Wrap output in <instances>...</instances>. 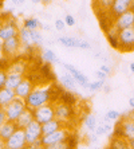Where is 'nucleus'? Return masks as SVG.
I'll use <instances>...</instances> for the list:
<instances>
[{
  "instance_id": "obj_1",
  "label": "nucleus",
  "mask_w": 134,
  "mask_h": 149,
  "mask_svg": "<svg viewBox=\"0 0 134 149\" xmlns=\"http://www.w3.org/2000/svg\"><path fill=\"white\" fill-rule=\"evenodd\" d=\"M52 86L47 85V86H40V85H35L34 90L31 91V94L26 98V105L27 109L34 111L35 109L44 106L48 104H54L52 101Z\"/></svg>"
},
{
  "instance_id": "obj_2",
  "label": "nucleus",
  "mask_w": 134,
  "mask_h": 149,
  "mask_svg": "<svg viewBox=\"0 0 134 149\" xmlns=\"http://www.w3.org/2000/svg\"><path fill=\"white\" fill-rule=\"evenodd\" d=\"M0 40H8L11 38H15L19 35V26L17 22L12 16H6L4 19H0Z\"/></svg>"
},
{
  "instance_id": "obj_3",
  "label": "nucleus",
  "mask_w": 134,
  "mask_h": 149,
  "mask_svg": "<svg viewBox=\"0 0 134 149\" xmlns=\"http://www.w3.org/2000/svg\"><path fill=\"white\" fill-rule=\"evenodd\" d=\"M27 109V105H26V101L20 100V98H15L10 105H8L6 109H3L4 114H6V118L7 121L10 122H16L19 120L22 114L24 113V110Z\"/></svg>"
},
{
  "instance_id": "obj_4",
  "label": "nucleus",
  "mask_w": 134,
  "mask_h": 149,
  "mask_svg": "<svg viewBox=\"0 0 134 149\" xmlns=\"http://www.w3.org/2000/svg\"><path fill=\"white\" fill-rule=\"evenodd\" d=\"M72 136L71 128L69 126H65V128L59 129L54 133H50V134H46L42 137V145L43 146H48V145H54V144H59V142H65Z\"/></svg>"
},
{
  "instance_id": "obj_5",
  "label": "nucleus",
  "mask_w": 134,
  "mask_h": 149,
  "mask_svg": "<svg viewBox=\"0 0 134 149\" xmlns=\"http://www.w3.org/2000/svg\"><path fill=\"white\" fill-rule=\"evenodd\" d=\"M118 39H119L118 51H121V52L134 51V27L119 31Z\"/></svg>"
},
{
  "instance_id": "obj_6",
  "label": "nucleus",
  "mask_w": 134,
  "mask_h": 149,
  "mask_svg": "<svg viewBox=\"0 0 134 149\" xmlns=\"http://www.w3.org/2000/svg\"><path fill=\"white\" fill-rule=\"evenodd\" d=\"M54 108H55V118L62 124L67 125L70 120L72 118V109L70 104H66L63 101H56L54 102Z\"/></svg>"
},
{
  "instance_id": "obj_7",
  "label": "nucleus",
  "mask_w": 134,
  "mask_h": 149,
  "mask_svg": "<svg viewBox=\"0 0 134 149\" xmlns=\"http://www.w3.org/2000/svg\"><path fill=\"white\" fill-rule=\"evenodd\" d=\"M34 118H35V121L39 122L40 125L54 120V118H55V108H54V104H48V105H44V106H40V108L35 109Z\"/></svg>"
},
{
  "instance_id": "obj_8",
  "label": "nucleus",
  "mask_w": 134,
  "mask_h": 149,
  "mask_svg": "<svg viewBox=\"0 0 134 149\" xmlns=\"http://www.w3.org/2000/svg\"><path fill=\"white\" fill-rule=\"evenodd\" d=\"M20 50L22 43L19 40V36H15V38H11L8 40L3 42V56H6L10 61L12 58H16Z\"/></svg>"
},
{
  "instance_id": "obj_9",
  "label": "nucleus",
  "mask_w": 134,
  "mask_h": 149,
  "mask_svg": "<svg viewBox=\"0 0 134 149\" xmlns=\"http://www.w3.org/2000/svg\"><path fill=\"white\" fill-rule=\"evenodd\" d=\"M118 128L121 130L122 139L125 140H130L134 139V118L131 117H121V120H118L115 122Z\"/></svg>"
},
{
  "instance_id": "obj_10",
  "label": "nucleus",
  "mask_w": 134,
  "mask_h": 149,
  "mask_svg": "<svg viewBox=\"0 0 134 149\" xmlns=\"http://www.w3.org/2000/svg\"><path fill=\"white\" fill-rule=\"evenodd\" d=\"M24 134H26V140H27L28 145L35 144V142H39L42 140V137H43L42 125L36 121H32L27 128L24 129Z\"/></svg>"
},
{
  "instance_id": "obj_11",
  "label": "nucleus",
  "mask_w": 134,
  "mask_h": 149,
  "mask_svg": "<svg viewBox=\"0 0 134 149\" xmlns=\"http://www.w3.org/2000/svg\"><path fill=\"white\" fill-rule=\"evenodd\" d=\"M58 42L62 46L67 47V49H81V50H90L91 49V45H90L87 40L74 38V36H59Z\"/></svg>"
},
{
  "instance_id": "obj_12",
  "label": "nucleus",
  "mask_w": 134,
  "mask_h": 149,
  "mask_svg": "<svg viewBox=\"0 0 134 149\" xmlns=\"http://www.w3.org/2000/svg\"><path fill=\"white\" fill-rule=\"evenodd\" d=\"M8 149H26L27 148V140L24 134V129H17L14 134L6 141Z\"/></svg>"
},
{
  "instance_id": "obj_13",
  "label": "nucleus",
  "mask_w": 134,
  "mask_h": 149,
  "mask_svg": "<svg viewBox=\"0 0 134 149\" xmlns=\"http://www.w3.org/2000/svg\"><path fill=\"white\" fill-rule=\"evenodd\" d=\"M113 26L117 28L118 31H122V30H126V28L134 27V11L129 10L127 12L121 15V16L115 17L113 20Z\"/></svg>"
},
{
  "instance_id": "obj_14",
  "label": "nucleus",
  "mask_w": 134,
  "mask_h": 149,
  "mask_svg": "<svg viewBox=\"0 0 134 149\" xmlns=\"http://www.w3.org/2000/svg\"><path fill=\"white\" fill-rule=\"evenodd\" d=\"M129 10H131V0H114L113 6H111L110 11H109V15L114 20L115 17L121 16Z\"/></svg>"
},
{
  "instance_id": "obj_15",
  "label": "nucleus",
  "mask_w": 134,
  "mask_h": 149,
  "mask_svg": "<svg viewBox=\"0 0 134 149\" xmlns=\"http://www.w3.org/2000/svg\"><path fill=\"white\" fill-rule=\"evenodd\" d=\"M63 67L69 71V74H71V77L76 81V83H79L83 89H87V87H89V83H90L89 78H87V75H85L81 70H78L74 65H71V63H66V62L63 63Z\"/></svg>"
},
{
  "instance_id": "obj_16",
  "label": "nucleus",
  "mask_w": 134,
  "mask_h": 149,
  "mask_svg": "<svg viewBox=\"0 0 134 149\" xmlns=\"http://www.w3.org/2000/svg\"><path fill=\"white\" fill-rule=\"evenodd\" d=\"M34 82H32L30 78H26L24 77V79L22 81V83L19 85V86L15 89V93H16V97L17 98H20V100H24L26 101V98L31 94V91L34 90Z\"/></svg>"
},
{
  "instance_id": "obj_17",
  "label": "nucleus",
  "mask_w": 134,
  "mask_h": 149,
  "mask_svg": "<svg viewBox=\"0 0 134 149\" xmlns=\"http://www.w3.org/2000/svg\"><path fill=\"white\" fill-rule=\"evenodd\" d=\"M23 79H24V74L7 71V81H6V86L4 87H8L11 90H15V89L22 83Z\"/></svg>"
},
{
  "instance_id": "obj_18",
  "label": "nucleus",
  "mask_w": 134,
  "mask_h": 149,
  "mask_svg": "<svg viewBox=\"0 0 134 149\" xmlns=\"http://www.w3.org/2000/svg\"><path fill=\"white\" fill-rule=\"evenodd\" d=\"M16 98V93L15 90H11L8 87H3L0 89V106L6 109L12 101Z\"/></svg>"
},
{
  "instance_id": "obj_19",
  "label": "nucleus",
  "mask_w": 134,
  "mask_h": 149,
  "mask_svg": "<svg viewBox=\"0 0 134 149\" xmlns=\"http://www.w3.org/2000/svg\"><path fill=\"white\" fill-rule=\"evenodd\" d=\"M19 40L22 43V47L24 49H34V42H32V36H31V31H28L27 28L20 27L19 30Z\"/></svg>"
},
{
  "instance_id": "obj_20",
  "label": "nucleus",
  "mask_w": 134,
  "mask_h": 149,
  "mask_svg": "<svg viewBox=\"0 0 134 149\" xmlns=\"http://www.w3.org/2000/svg\"><path fill=\"white\" fill-rule=\"evenodd\" d=\"M65 126H69V125L62 124V122L58 121L56 118H54V120H51V121H48V122H46V124L42 125V133H43V136L50 134V133L56 132V130L65 128Z\"/></svg>"
},
{
  "instance_id": "obj_21",
  "label": "nucleus",
  "mask_w": 134,
  "mask_h": 149,
  "mask_svg": "<svg viewBox=\"0 0 134 149\" xmlns=\"http://www.w3.org/2000/svg\"><path fill=\"white\" fill-rule=\"evenodd\" d=\"M32 121H35L34 111L30 110V109H26V110H24V113L20 116V117H19V120H17L15 124H16L17 129H26Z\"/></svg>"
},
{
  "instance_id": "obj_22",
  "label": "nucleus",
  "mask_w": 134,
  "mask_h": 149,
  "mask_svg": "<svg viewBox=\"0 0 134 149\" xmlns=\"http://www.w3.org/2000/svg\"><path fill=\"white\" fill-rule=\"evenodd\" d=\"M118 36H119V31L111 24L106 30V38L109 40V43H110V46L115 50H118V47H119V39H118Z\"/></svg>"
},
{
  "instance_id": "obj_23",
  "label": "nucleus",
  "mask_w": 134,
  "mask_h": 149,
  "mask_svg": "<svg viewBox=\"0 0 134 149\" xmlns=\"http://www.w3.org/2000/svg\"><path fill=\"white\" fill-rule=\"evenodd\" d=\"M16 130H17V126H16L15 122H10V121L4 122V125L0 128V137L7 141V140L10 139L11 136L14 134Z\"/></svg>"
},
{
  "instance_id": "obj_24",
  "label": "nucleus",
  "mask_w": 134,
  "mask_h": 149,
  "mask_svg": "<svg viewBox=\"0 0 134 149\" xmlns=\"http://www.w3.org/2000/svg\"><path fill=\"white\" fill-rule=\"evenodd\" d=\"M59 82H60L62 87H65L66 90H70V91L75 90L76 81L71 77V74L66 73V74H63V75H60V77H59Z\"/></svg>"
},
{
  "instance_id": "obj_25",
  "label": "nucleus",
  "mask_w": 134,
  "mask_h": 149,
  "mask_svg": "<svg viewBox=\"0 0 134 149\" xmlns=\"http://www.w3.org/2000/svg\"><path fill=\"white\" fill-rule=\"evenodd\" d=\"M107 149H130V148H129L127 140L119 139V137H114V139H111L109 141Z\"/></svg>"
},
{
  "instance_id": "obj_26",
  "label": "nucleus",
  "mask_w": 134,
  "mask_h": 149,
  "mask_svg": "<svg viewBox=\"0 0 134 149\" xmlns=\"http://www.w3.org/2000/svg\"><path fill=\"white\" fill-rule=\"evenodd\" d=\"M22 27L27 28L28 31H34V30L42 28V23L39 22L38 17H26V19H23V26Z\"/></svg>"
},
{
  "instance_id": "obj_27",
  "label": "nucleus",
  "mask_w": 134,
  "mask_h": 149,
  "mask_svg": "<svg viewBox=\"0 0 134 149\" xmlns=\"http://www.w3.org/2000/svg\"><path fill=\"white\" fill-rule=\"evenodd\" d=\"M74 140V136H71L67 141L65 142H59V144H54V145H48V146H44V149H75V145L76 142H71Z\"/></svg>"
},
{
  "instance_id": "obj_28",
  "label": "nucleus",
  "mask_w": 134,
  "mask_h": 149,
  "mask_svg": "<svg viewBox=\"0 0 134 149\" xmlns=\"http://www.w3.org/2000/svg\"><path fill=\"white\" fill-rule=\"evenodd\" d=\"M42 59H43L46 63H48V65H52V63H58L59 62V58L56 56V54L52 51L51 49H46V50L42 51Z\"/></svg>"
},
{
  "instance_id": "obj_29",
  "label": "nucleus",
  "mask_w": 134,
  "mask_h": 149,
  "mask_svg": "<svg viewBox=\"0 0 134 149\" xmlns=\"http://www.w3.org/2000/svg\"><path fill=\"white\" fill-rule=\"evenodd\" d=\"M113 129H114V128L111 126V124L102 121L101 124H98V126H97V129H95V132H94V134H97L98 137H99V136L109 134V133L113 132Z\"/></svg>"
},
{
  "instance_id": "obj_30",
  "label": "nucleus",
  "mask_w": 134,
  "mask_h": 149,
  "mask_svg": "<svg viewBox=\"0 0 134 149\" xmlns=\"http://www.w3.org/2000/svg\"><path fill=\"white\" fill-rule=\"evenodd\" d=\"M85 126H86L87 129H89L91 133H94L95 132V129H97V126H98V120H97V117L94 114H89V116H86L85 117Z\"/></svg>"
},
{
  "instance_id": "obj_31",
  "label": "nucleus",
  "mask_w": 134,
  "mask_h": 149,
  "mask_svg": "<svg viewBox=\"0 0 134 149\" xmlns=\"http://www.w3.org/2000/svg\"><path fill=\"white\" fill-rule=\"evenodd\" d=\"M121 117H122V114H121L118 110H109L106 114H105V117H103V121L105 122H109V121L117 122L118 120H121Z\"/></svg>"
},
{
  "instance_id": "obj_32",
  "label": "nucleus",
  "mask_w": 134,
  "mask_h": 149,
  "mask_svg": "<svg viewBox=\"0 0 134 149\" xmlns=\"http://www.w3.org/2000/svg\"><path fill=\"white\" fill-rule=\"evenodd\" d=\"M7 71L24 74V71H26V63L22 62V61H19V62H16V63H12V65H10V67H8Z\"/></svg>"
},
{
  "instance_id": "obj_33",
  "label": "nucleus",
  "mask_w": 134,
  "mask_h": 149,
  "mask_svg": "<svg viewBox=\"0 0 134 149\" xmlns=\"http://www.w3.org/2000/svg\"><path fill=\"white\" fill-rule=\"evenodd\" d=\"M31 36H32V42H34V46L35 47H38V46H40L42 43H43V35L40 34V31L39 30H34V31H31Z\"/></svg>"
},
{
  "instance_id": "obj_34",
  "label": "nucleus",
  "mask_w": 134,
  "mask_h": 149,
  "mask_svg": "<svg viewBox=\"0 0 134 149\" xmlns=\"http://www.w3.org/2000/svg\"><path fill=\"white\" fill-rule=\"evenodd\" d=\"M103 87H105V81H94V82H90L89 83L87 90H90V91H98V90H102Z\"/></svg>"
},
{
  "instance_id": "obj_35",
  "label": "nucleus",
  "mask_w": 134,
  "mask_h": 149,
  "mask_svg": "<svg viewBox=\"0 0 134 149\" xmlns=\"http://www.w3.org/2000/svg\"><path fill=\"white\" fill-rule=\"evenodd\" d=\"M6 81H7V70L0 69V89L6 86Z\"/></svg>"
},
{
  "instance_id": "obj_36",
  "label": "nucleus",
  "mask_w": 134,
  "mask_h": 149,
  "mask_svg": "<svg viewBox=\"0 0 134 149\" xmlns=\"http://www.w3.org/2000/svg\"><path fill=\"white\" fill-rule=\"evenodd\" d=\"M63 20H65L66 26H69V27H72V26H75V23H76L75 17L72 16V15H66Z\"/></svg>"
},
{
  "instance_id": "obj_37",
  "label": "nucleus",
  "mask_w": 134,
  "mask_h": 149,
  "mask_svg": "<svg viewBox=\"0 0 134 149\" xmlns=\"http://www.w3.org/2000/svg\"><path fill=\"white\" fill-rule=\"evenodd\" d=\"M54 24H55V28L58 31H63L66 28V23H65V20H62V19H56Z\"/></svg>"
},
{
  "instance_id": "obj_38",
  "label": "nucleus",
  "mask_w": 134,
  "mask_h": 149,
  "mask_svg": "<svg viewBox=\"0 0 134 149\" xmlns=\"http://www.w3.org/2000/svg\"><path fill=\"white\" fill-rule=\"evenodd\" d=\"M95 77H97V81H106V78H107V75L103 71H101V70H98L95 73Z\"/></svg>"
},
{
  "instance_id": "obj_39",
  "label": "nucleus",
  "mask_w": 134,
  "mask_h": 149,
  "mask_svg": "<svg viewBox=\"0 0 134 149\" xmlns=\"http://www.w3.org/2000/svg\"><path fill=\"white\" fill-rule=\"evenodd\" d=\"M26 149H44V146L42 145V141L35 142V144H31V145H27Z\"/></svg>"
},
{
  "instance_id": "obj_40",
  "label": "nucleus",
  "mask_w": 134,
  "mask_h": 149,
  "mask_svg": "<svg viewBox=\"0 0 134 149\" xmlns=\"http://www.w3.org/2000/svg\"><path fill=\"white\" fill-rule=\"evenodd\" d=\"M99 70H101V71H103V73L106 74V75H109V74L111 73V67L107 66V65H101Z\"/></svg>"
},
{
  "instance_id": "obj_41",
  "label": "nucleus",
  "mask_w": 134,
  "mask_h": 149,
  "mask_svg": "<svg viewBox=\"0 0 134 149\" xmlns=\"http://www.w3.org/2000/svg\"><path fill=\"white\" fill-rule=\"evenodd\" d=\"M4 122H7V118H6V114H4V111L1 110L0 111V128L4 125Z\"/></svg>"
},
{
  "instance_id": "obj_42",
  "label": "nucleus",
  "mask_w": 134,
  "mask_h": 149,
  "mask_svg": "<svg viewBox=\"0 0 134 149\" xmlns=\"http://www.w3.org/2000/svg\"><path fill=\"white\" fill-rule=\"evenodd\" d=\"M89 139H90V142H94V144H95V142H98V136L94 134V133H93L91 136H90Z\"/></svg>"
},
{
  "instance_id": "obj_43",
  "label": "nucleus",
  "mask_w": 134,
  "mask_h": 149,
  "mask_svg": "<svg viewBox=\"0 0 134 149\" xmlns=\"http://www.w3.org/2000/svg\"><path fill=\"white\" fill-rule=\"evenodd\" d=\"M129 106H130L131 110H134V95H131V97L129 98Z\"/></svg>"
},
{
  "instance_id": "obj_44",
  "label": "nucleus",
  "mask_w": 134,
  "mask_h": 149,
  "mask_svg": "<svg viewBox=\"0 0 134 149\" xmlns=\"http://www.w3.org/2000/svg\"><path fill=\"white\" fill-rule=\"evenodd\" d=\"M7 148V144H6V140H3L0 137V149H6Z\"/></svg>"
},
{
  "instance_id": "obj_45",
  "label": "nucleus",
  "mask_w": 134,
  "mask_h": 149,
  "mask_svg": "<svg viewBox=\"0 0 134 149\" xmlns=\"http://www.w3.org/2000/svg\"><path fill=\"white\" fill-rule=\"evenodd\" d=\"M127 144H129V148L130 149H134V139L127 140Z\"/></svg>"
},
{
  "instance_id": "obj_46",
  "label": "nucleus",
  "mask_w": 134,
  "mask_h": 149,
  "mask_svg": "<svg viewBox=\"0 0 134 149\" xmlns=\"http://www.w3.org/2000/svg\"><path fill=\"white\" fill-rule=\"evenodd\" d=\"M102 90L105 91V93H107V94H109V93H110V91H111V89H110V86H107V85H105V87H103Z\"/></svg>"
},
{
  "instance_id": "obj_47",
  "label": "nucleus",
  "mask_w": 134,
  "mask_h": 149,
  "mask_svg": "<svg viewBox=\"0 0 134 149\" xmlns=\"http://www.w3.org/2000/svg\"><path fill=\"white\" fill-rule=\"evenodd\" d=\"M0 58H3V40H0Z\"/></svg>"
},
{
  "instance_id": "obj_48",
  "label": "nucleus",
  "mask_w": 134,
  "mask_h": 149,
  "mask_svg": "<svg viewBox=\"0 0 134 149\" xmlns=\"http://www.w3.org/2000/svg\"><path fill=\"white\" fill-rule=\"evenodd\" d=\"M129 69H130V71L134 74V62H131L130 65H129Z\"/></svg>"
},
{
  "instance_id": "obj_49",
  "label": "nucleus",
  "mask_w": 134,
  "mask_h": 149,
  "mask_svg": "<svg viewBox=\"0 0 134 149\" xmlns=\"http://www.w3.org/2000/svg\"><path fill=\"white\" fill-rule=\"evenodd\" d=\"M42 28H43L44 31H48V30H50V26L48 24H42Z\"/></svg>"
},
{
  "instance_id": "obj_50",
  "label": "nucleus",
  "mask_w": 134,
  "mask_h": 149,
  "mask_svg": "<svg viewBox=\"0 0 134 149\" xmlns=\"http://www.w3.org/2000/svg\"><path fill=\"white\" fill-rule=\"evenodd\" d=\"M131 10L134 11V0H131Z\"/></svg>"
},
{
  "instance_id": "obj_51",
  "label": "nucleus",
  "mask_w": 134,
  "mask_h": 149,
  "mask_svg": "<svg viewBox=\"0 0 134 149\" xmlns=\"http://www.w3.org/2000/svg\"><path fill=\"white\" fill-rule=\"evenodd\" d=\"M1 110H3V108H1V106H0V111H1Z\"/></svg>"
},
{
  "instance_id": "obj_52",
  "label": "nucleus",
  "mask_w": 134,
  "mask_h": 149,
  "mask_svg": "<svg viewBox=\"0 0 134 149\" xmlns=\"http://www.w3.org/2000/svg\"><path fill=\"white\" fill-rule=\"evenodd\" d=\"M95 149H103V148H95Z\"/></svg>"
},
{
  "instance_id": "obj_53",
  "label": "nucleus",
  "mask_w": 134,
  "mask_h": 149,
  "mask_svg": "<svg viewBox=\"0 0 134 149\" xmlns=\"http://www.w3.org/2000/svg\"><path fill=\"white\" fill-rule=\"evenodd\" d=\"M133 118H134V110H133Z\"/></svg>"
},
{
  "instance_id": "obj_54",
  "label": "nucleus",
  "mask_w": 134,
  "mask_h": 149,
  "mask_svg": "<svg viewBox=\"0 0 134 149\" xmlns=\"http://www.w3.org/2000/svg\"><path fill=\"white\" fill-rule=\"evenodd\" d=\"M0 23H1V20H0Z\"/></svg>"
},
{
  "instance_id": "obj_55",
  "label": "nucleus",
  "mask_w": 134,
  "mask_h": 149,
  "mask_svg": "<svg viewBox=\"0 0 134 149\" xmlns=\"http://www.w3.org/2000/svg\"><path fill=\"white\" fill-rule=\"evenodd\" d=\"M6 149H8V148H6Z\"/></svg>"
},
{
  "instance_id": "obj_56",
  "label": "nucleus",
  "mask_w": 134,
  "mask_h": 149,
  "mask_svg": "<svg viewBox=\"0 0 134 149\" xmlns=\"http://www.w3.org/2000/svg\"><path fill=\"white\" fill-rule=\"evenodd\" d=\"M0 4H1V3H0Z\"/></svg>"
}]
</instances>
